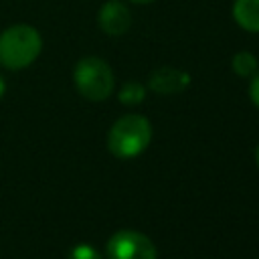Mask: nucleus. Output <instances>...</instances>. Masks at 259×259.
Masks as SVG:
<instances>
[{
  "label": "nucleus",
  "instance_id": "f257e3e1",
  "mask_svg": "<svg viewBox=\"0 0 259 259\" xmlns=\"http://www.w3.org/2000/svg\"><path fill=\"white\" fill-rule=\"evenodd\" d=\"M42 51V36L32 24H12L0 34V65L8 71L30 67Z\"/></svg>",
  "mask_w": 259,
  "mask_h": 259
},
{
  "label": "nucleus",
  "instance_id": "f03ea898",
  "mask_svg": "<svg viewBox=\"0 0 259 259\" xmlns=\"http://www.w3.org/2000/svg\"><path fill=\"white\" fill-rule=\"evenodd\" d=\"M152 138V125L144 115L130 113L119 117L107 136V148L117 158H134L144 152Z\"/></svg>",
  "mask_w": 259,
  "mask_h": 259
},
{
  "label": "nucleus",
  "instance_id": "7ed1b4c3",
  "mask_svg": "<svg viewBox=\"0 0 259 259\" xmlns=\"http://www.w3.org/2000/svg\"><path fill=\"white\" fill-rule=\"evenodd\" d=\"M73 83L77 91L89 101H105L115 87V77L107 61L89 55L77 61L73 69Z\"/></svg>",
  "mask_w": 259,
  "mask_h": 259
},
{
  "label": "nucleus",
  "instance_id": "20e7f679",
  "mask_svg": "<svg viewBox=\"0 0 259 259\" xmlns=\"http://www.w3.org/2000/svg\"><path fill=\"white\" fill-rule=\"evenodd\" d=\"M109 259H156V247L150 237L138 231H117L107 241Z\"/></svg>",
  "mask_w": 259,
  "mask_h": 259
},
{
  "label": "nucleus",
  "instance_id": "39448f33",
  "mask_svg": "<svg viewBox=\"0 0 259 259\" xmlns=\"http://www.w3.org/2000/svg\"><path fill=\"white\" fill-rule=\"evenodd\" d=\"M97 26L107 36H121L132 28V10L123 0H105L97 10Z\"/></svg>",
  "mask_w": 259,
  "mask_h": 259
},
{
  "label": "nucleus",
  "instance_id": "423d86ee",
  "mask_svg": "<svg viewBox=\"0 0 259 259\" xmlns=\"http://www.w3.org/2000/svg\"><path fill=\"white\" fill-rule=\"evenodd\" d=\"M188 85H190V75L176 67H160V69L152 71V75L148 79V87L160 95L180 93Z\"/></svg>",
  "mask_w": 259,
  "mask_h": 259
},
{
  "label": "nucleus",
  "instance_id": "0eeeda50",
  "mask_svg": "<svg viewBox=\"0 0 259 259\" xmlns=\"http://www.w3.org/2000/svg\"><path fill=\"white\" fill-rule=\"evenodd\" d=\"M231 16L239 28L259 34V0H233Z\"/></svg>",
  "mask_w": 259,
  "mask_h": 259
},
{
  "label": "nucleus",
  "instance_id": "6e6552de",
  "mask_svg": "<svg viewBox=\"0 0 259 259\" xmlns=\"http://www.w3.org/2000/svg\"><path fill=\"white\" fill-rule=\"evenodd\" d=\"M231 69L239 77H253L259 71V61L251 51H239L231 59Z\"/></svg>",
  "mask_w": 259,
  "mask_h": 259
},
{
  "label": "nucleus",
  "instance_id": "1a4fd4ad",
  "mask_svg": "<svg viewBox=\"0 0 259 259\" xmlns=\"http://www.w3.org/2000/svg\"><path fill=\"white\" fill-rule=\"evenodd\" d=\"M117 97H119V101H121L123 105H138V103H142L144 97H146V85H142V83H138V81H130V83H125V85L119 89Z\"/></svg>",
  "mask_w": 259,
  "mask_h": 259
},
{
  "label": "nucleus",
  "instance_id": "9d476101",
  "mask_svg": "<svg viewBox=\"0 0 259 259\" xmlns=\"http://www.w3.org/2000/svg\"><path fill=\"white\" fill-rule=\"evenodd\" d=\"M69 259H101V255H99L91 245L81 243V245H77V247L71 249Z\"/></svg>",
  "mask_w": 259,
  "mask_h": 259
},
{
  "label": "nucleus",
  "instance_id": "9b49d317",
  "mask_svg": "<svg viewBox=\"0 0 259 259\" xmlns=\"http://www.w3.org/2000/svg\"><path fill=\"white\" fill-rule=\"evenodd\" d=\"M249 97H251V101L259 107V71L253 75V79H251V85H249Z\"/></svg>",
  "mask_w": 259,
  "mask_h": 259
},
{
  "label": "nucleus",
  "instance_id": "f8f14e48",
  "mask_svg": "<svg viewBox=\"0 0 259 259\" xmlns=\"http://www.w3.org/2000/svg\"><path fill=\"white\" fill-rule=\"evenodd\" d=\"M4 91H6V81H4V77L0 75V97L4 95Z\"/></svg>",
  "mask_w": 259,
  "mask_h": 259
},
{
  "label": "nucleus",
  "instance_id": "ddd939ff",
  "mask_svg": "<svg viewBox=\"0 0 259 259\" xmlns=\"http://www.w3.org/2000/svg\"><path fill=\"white\" fill-rule=\"evenodd\" d=\"M127 2H132V4H152L156 0H127Z\"/></svg>",
  "mask_w": 259,
  "mask_h": 259
},
{
  "label": "nucleus",
  "instance_id": "4468645a",
  "mask_svg": "<svg viewBox=\"0 0 259 259\" xmlns=\"http://www.w3.org/2000/svg\"><path fill=\"white\" fill-rule=\"evenodd\" d=\"M257 166H259V148H257Z\"/></svg>",
  "mask_w": 259,
  "mask_h": 259
}]
</instances>
